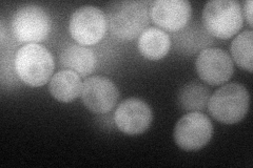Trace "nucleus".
<instances>
[{"label":"nucleus","mask_w":253,"mask_h":168,"mask_svg":"<svg viewBox=\"0 0 253 168\" xmlns=\"http://www.w3.org/2000/svg\"><path fill=\"white\" fill-rule=\"evenodd\" d=\"M250 96L240 83H228L213 94L208 102L211 116L224 124H235L246 117Z\"/></svg>","instance_id":"2"},{"label":"nucleus","mask_w":253,"mask_h":168,"mask_svg":"<svg viewBox=\"0 0 253 168\" xmlns=\"http://www.w3.org/2000/svg\"><path fill=\"white\" fill-rule=\"evenodd\" d=\"M108 19L105 13L96 6L86 5L71 16L69 31L72 38L81 45H94L105 37Z\"/></svg>","instance_id":"5"},{"label":"nucleus","mask_w":253,"mask_h":168,"mask_svg":"<svg viewBox=\"0 0 253 168\" xmlns=\"http://www.w3.org/2000/svg\"><path fill=\"white\" fill-rule=\"evenodd\" d=\"M83 82L75 71L65 69L55 74L49 84V91L53 97L63 103L74 101L81 96Z\"/></svg>","instance_id":"13"},{"label":"nucleus","mask_w":253,"mask_h":168,"mask_svg":"<svg viewBox=\"0 0 253 168\" xmlns=\"http://www.w3.org/2000/svg\"><path fill=\"white\" fill-rule=\"evenodd\" d=\"M0 28H1V42L3 43L4 35H5V31H4V25H3V22H1V25H0Z\"/></svg>","instance_id":"19"},{"label":"nucleus","mask_w":253,"mask_h":168,"mask_svg":"<svg viewBox=\"0 0 253 168\" xmlns=\"http://www.w3.org/2000/svg\"><path fill=\"white\" fill-rule=\"evenodd\" d=\"M196 70L204 82L216 86L228 82L233 75V61L225 51L208 47L196 59Z\"/></svg>","instance_id":"8"},{"label":"nucleus","mask_w":253,"mask_h":168,"mask_svg":"<svg viewBox=\"0 0 253 168\" xmlns=\"http://www.w3.org/2000/svg\"><path fill=\"white\" fill-rule=\"evenodd\" d=\"M244 6H245V17L247 19L248 25L250 27H253L252 26V1H250V0L249 1H245Z\"/></svg>","instance_id":"18"},{"label":"nucleus","mask_w":253,"mask_h":168,"mask_svg":"<svg viewBox=\"0 0 253 168\" xmlns=\"http://www.w3.org/2000/svg\"><path fill=\"white\" fill-rule=\"evenodd\" d=\"M82 100L84 106L95 114H107L116 105L118 90L110 79L91 77L84 80L82 90Z\"/></svg>","instance_id":"11"},{"label":"nucleus","mask_w":253,"mask_h":168,"mask_svg":"<svg viewBox=\"0 0 253 168\" xmlns=\"http://www.w3.org/2000/svg\"><path fill=\"white\" fill-rule=\"evenodd\" d=\"M213 125L210 119L199 111L181 117L174 129V140L184 150L192 151L205 147L212 138Z\"/></svg>","instance_id":"7"},{"label":"nucleus","mask_w":253,"mask_h":168,"mask_svg":"<svg viewBox=\"0 0 253 168\" xmlns=\"http://www.w3.org/2000/svg\"><path fill=\"white\" fill-rule=\"evenodd\" d=\"M50 29L49 16L41 6H23L13 16L12 32L20 43L41 42L49 35Z\"/></svg>","instance_id":"6"},{"label":"nucleus","mask_w":253,"mask_h":168,"mask_svg":"<svg viewBox=\"0 0 253 168\" xmlns=\"http://www.w3.org/2000/svg\"><path fill=\"white\" fill-rule=\"evenodd\" d=\"M152 110L148 104L137 98L122 102L115 110L114 122L126 134L136 135L145 133L152 122Z\"/></svg>","instance_id":"10"},{"label":"nucleus","mask_w":253,"mask_h":168,"mask_svg":"<svg viewBox=\"0 0 253 168\" xmlns=\"http://www.w3.org/2000/svg\"><path fill=\"white\" fill-rule=\"evenodd\" d=\"M14 67L23 83L31 87H39L49 81L55 65L53 56L44 46L29 43L16 53Z\"/></svg>","instance_id":"1"},{"label":"nucleus","mask_w":253,"mask_h":168,"mask_svg":"<svg viewBox=\"0 0 253 168\" xmlns=\"http://www.w3.org/2000/svg\"><path fill=\"white\" fill-rule=\"evenodd\" d=\"M60 62L63 67L75 71L79 76L90 75L96 66L94 53L83 45H70L62 51Z\"/></svg>","instance_id":"14"},{"label":"nucleus","mask_w":253,"mask_h":168,"mask_svg":"<svg viewBox=\"0 0 253 168\" xmlns=\"http://www.w3.org/2000/svg\"><path fill=\"white\" fill-rule=\"evenodd\" d=\"M149 2L121 1L109 9V26L112 34L123 40L140 36L149 25Z\"/></svg>","instance_id":"4"},{"label":"nucleus","mask_w":253,"mask_h":168,"mask_svg":"<svg viewBox=\"0 0 253 168\" xmlns=\"http://www.w3.org/2000/svg\"><path fill=\"white\" fill-rule=\"evenodd\" d=\"M174 39L179 52L186 55H193L201 50L204 51L205 47L213 43L211 35L199 25H192L187 28L178 35L174 36Z\"/></svg>","instance_id":"15"},{"label":"nucleus","mask_w":253,"mask_h":168,"mask_svg":"<svg viewBox=\"0 0 253 168\" xmlns=\"http://www.w3.org/2000/svg\"><path fill=\"white\" fill-rule=\"evenodd\" d=\"M203 23L208 33L219 39H229L239 33L244 23L241 3L234 0H212L206 3Z\"/></svg>","instance_id":"3"},{"label":"nucleus","mask_w":253,"mask_h":168,"mask_svg":"<svg viewBox=\"0 0 253 168\" xmlns=\"http://www.w3.org/2000/svg\"><path fill=\"white\" fill-rule=\"evenodd\" d=\"M171 39L165 31L157 28H148L139 36L138 50L148 60L163 59L170 51Z\"/></svg>","instance_id":"12"},{"label":"nucleus","mask_w":253,"mask_h":168,"mask_svg":"<svg viewBox=\"0 0 253 168\" xmlns=\"http://www.w3.org/2000/svg\"><path fill=\"white\" fill-rule=\"evenodd\" d=\"M150 18L168 32H178L187 27L192 7L187 0H156L150 3Z\"/></svg>","instance_id":"9"},{"label":"nucleus","mask_w":253,"mask_h":168,"mask_svg":"<svg viewBox=\"0 0 253 168\" xmlns=\"http://www.w3.org/2000/svg\"><path fill=\"white\" fill-rule=\"evenodd\" d=\"M253 32L245 31L239 34L231 44V55L241 68L252 73Z\"/></svg>","instance_id":"17"},{"label":"nucleus","mask_w":253,"mask_h":168,"mask_svg":"<svg viewBox=\"0 0 253 168\" xmlns=\"http://www.w3.org/2000/svg\"><path fill=\"white\" fill-rule=\"evenodd\" d=\"M210 91L199 81H192L183 86L177 95V103L183 110L199 111L208 106Z\"/></svg>","instance_id":"16"}]
</instances>
